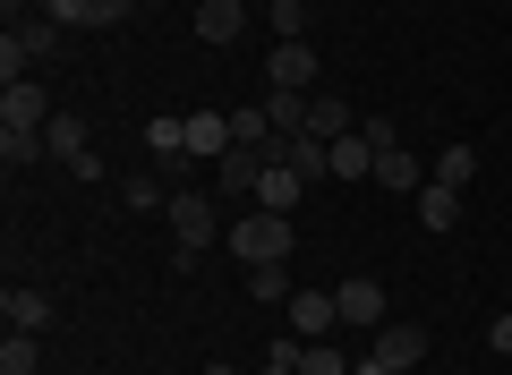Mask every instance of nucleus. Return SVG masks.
I'll list each match as a JSON object with an SVG mask.
<instances>
[{
	"mask_svg": "<svg viewBox=\"0 0 512 375\" xmlns=\"http://www.w3.org/2000/svg\"><path fill=\"white\" fill-rule=\"evenodd\" d=\"M265 86H291V94H325V86H316V52H308V43H282V52L265 60Z\"/></svg>",
	"mask_w": 512,
	"mask_h": 375,
	"instance_id": "nucleus-7",
	"label": "nucleus"
},
{
	"mask_svg": "<svg viewBox=\"0 0 512 375\" xmlns=\"http://www.w3.org/2000/svg\"><path fill=\"white\" fill-rule=\"evenodd\" d=\"M248 18H256L248 0H205V9H197V35L222 52V43H239V35H248Z\"/></svg>",
	"mask_w": 512,
	"mask_h": 375,
	"instance_id": "nucleus-11",
	"label": "nucleus"
},
{
	"mask_svg": "<svg viewBox=\"0 0 512 375\" xmlns=\"http://www.w3.org/2000/svg\"><path fill=\"white\" fill-rule=\"evenodd\" d=\"M376 188H410V197L427 188V171L410 162V145H393V154H376Z\"/></svg>",
	"mask_w": 512,
	"mask_h": 375,
	"instance_id": "nucleus-21",
	"label": "nucleus"
},
{
	"mask_svg": "<svg viewBox=\"0 0 512 375\" xmlns=\"http://www.w3.org/2000/svg\"><path fill=\"white\" fill-rule=\"evenodd\" d=\"M0 9H9V18H26V9H35V0H0Z\"/></svg>",
	"mask_w": 512,
	"mask_h": 375,
	"instance_id": "nucleus-29",
	"label": "nucleus"
},
{
	"mask_svg": "<svg viewBox=\"0 0 512 375\" xmlns=\"http://www.w3.org/2000/svg\"><path fill=\"white\" fill-rule=\"evenodd\" d=\"M205 375H239V367H231V358H214V367H205Z\"/></svg>",
	"mask_w": 512,
	"mask_h": 375,
	"instance_id": "nucleus-30",
	"label": "nucleus"
},
{
	"mask_svg": "<svg viewBox=\"0 0 512 375\" xmlns=\"http://www.w3.org/2000/svg\"><path fill=\"white\" fill-rule=\"evenodd\" d=\"M120 205H128V214H163V205H171V188H163V179H128V188H120Z\"/></svg>",
	"mask_w": 512,
	"mask_h": 375,
	"instance_id": "nucleus-25",
	"label": "nucleus"
},
{
	"mask_svg": "<svg viewBox=\"0 0 512 375\" xmlns=\"http://www.w3.org/2000/svg\"><path fill=\"white\" fill-rule=\"evenodd\" d=\"M43 154H52V145H43V128H0V162H9V179L35 171Z\"/></svg>",
	"mask_w": 512,
	"mask_h": 375,
	"instance_id": "nucleus-17",
	"label": "nucleus"
},
{
	"mask_svg": "<svg viewBox=\"0 0 512 375\" xmlns=\"http://www.w3.org/2000/svg\"><path fill=\"white\" fill-rule=\"evenodd\" d=\"M419 222H427V231H453V222H461V188H436V179H427V188H419Z\"/></svg>",
	"mask_w": 512,
	"mask_h": 375,
	"instance_id": "nucleus-19",
	"label": "nucleus"
},
{
	"mask_svg": "<svg viewBox=\"0 0 512 375\" xmlns=\"http://www.w3.org/2000/svg\"><path fill=\"white\" fill-rule=\"evenodd\" d=\"M52 290H35V282H9L0 290V324H9V333H52Z\"/></svg>",
	"mask_w": 512,
	"mask_h": 375,
	"instance_id": "nucleus-3",
	"label": "nucleus"
},
{
	"mask_svg": "<svg viewBox=\"0 0 512 375\" xmlns=\"http://www.w3.org/2000/svg\"><path fill=\"white\" fill-rule=\"evenodd\" d=\"M316 9H325V0H316Z\"/></svg>",
	"mask_w": 512,
	"mask_h": 375,
	"instance_id": "nucleus-32",
	"label": "nucleus"
},
{
	"mask_svg": "<svg viewBox=\"0 0 512 375\" xmlns=\"http://www.w3.org/2000/svg\"><path fill=\"white\" fill-rule=\"evenodd\" d=\"M146 145H154V162H163L171 179L188 171V120H146Z\"/></svg>",
	"mask_w": 512,
	"mask_h": 375,
	"instance_id": "nucleus-15",
	"label": "nucleus"
},
{
	"mask_svg": "<svg viewBox=\"0 0 512 375\" xmlns=\"http://www.w3.org/2000/svg\"><path fill=\"white\" fill-rule=\"evenodd\" d=\"M333 324H342V307H333V290H291V333H299V341H325Z\"/></svg>",
	"mask_w": 512,
	"mask_h": 375,
	"instance_id": "nucleus-8",
	"label": "nucleus"
},
{
	"mask_svg": "<svg viewBox=\"0 0 512 375\" xmlns=\"http://www.w3.org/2000/svg\"><path fill=\"white\" fill-rule=\"evenodd\" d=\"M43 9H52L60 26H86V35H94V26H120L137 0H43Z\"/></svg>",
	"mask_w": 512,
	"mask_h": 375,
	"instance_id": "nucleus-12",
	"label": "nucleus"
},
{
	"mask_svg": "<svg viewBox=\"0 0 512 375\" xmlns=\"http://www.w3.org/2000/svg\"><path fill=\"white\" fill-rule=\"evenodd\" d=\"M265 154H274V162H291V171L308 179V188H316V179H333V145H325V137H308V128H291V137H274Z\"/></svg>",
	"mask_w": 512,
	"mask_h": 375,
	"instance_id": "nucleus-4",
	"label": "nucleus"
},
{
	"mask_svg": "<svg viewBox=\"0 0 512 375\" xmlns=\"http://www.w3.org/2000/svg\"><path fill=\"white\" fill-rule=\"evenodd\" d=\"M43 120H52V94H43V77L0 86V128H43Z\"/></svg>",
	"mask_w": 512,
	"mask_h": 375,
	"instance_id": "nucleus-5",
	"label": "nucleus"
},
{
	"mask_svg": "<svg viewBox=\"0 0 512 375\" xmlns=\"http://www.w3.org/2000/svg\"><path fill=\"white\" fill-rule=\"evenodd\" d=\"M163 222H171V239H180V265H197V256L222 239V205H214V188H171Z\"/></svg>",
	"mask_w": 512,
	"mask_h": 375,
	"instance_id": "nucleus-1",
	"label": "nucleus"
},
{
	"mask_svg": "<svg viewBox=\"0 0 512 375\" xmlns=\"http://www.w3.org/2000/svg\"><path fill=\"white\" fill-rule=\"evenodd\" d=\"M487 341H495V358H512V307H504V316L487 324Z\"/></svg>",
	"mask_w": 512,
	"mask_h": 375,
	"instance_id": "nucleus-28",
	"label": "nucleus"
},
{
	"mask_svg": "<svg viewBox=\"0 0 512 375\" xmlns=\"http://www.w3.org/2000/svg\"><path fill=\"white\" fill-rule=\"evenodd\" d=\"M274 171V154H265V145H231V154H222V197H256V179Z\"/></svg>",
	"mask_w": 512,
	"mask_h": 375,
	"instance_id": "nucleus-9",
	"label": "nucleus"
},
{
	"mask_svg": "<svg viewBox=\"0 0 512 375\" xmlns=\"http://www.w3.org/2000/svg\"><path fill=\"white\" fill-rule=\"evenodd\" d=\"M0 375H43V333H9L0 341Z\"/></svg>",
	"mask_w": 512,
	"mask_h": 375,
	"instance_id": "nucleus-22",
	"label": "nucleus"
},
{
	"mask_svg": "<svg viewBox=\"0 0 512 375\" xmlns=\"http://www.w3.org/2000/svg\"><path fill=\"white\" fill-rule=\"evenodd\" d=\"M248 299L256 307H282V299H291V265H248Z\"/></svg>",
	"mask_w": 512,
	"mask_h": 375,
	"instance_id": "nucleus-23",
	"label": "nucleus"
},
{
	"mask_svg": "<svg viewBox=\"0 0 512 375\" xmlns=\"http://www.w3.org/2000/svg\"><path fill=\"white\" fill-rule=\"evenodd\" d=\"M350 128H359V111H350L342 94H308V137L333 145V137H350Z\"/></svg>",
	"mask_w": 512,
	"mask_h": 375,
	"instance_id": "nucleus-14",
	"label": "nucleus"
},
{
	"mask_svg": "<svg viewBox=\"0 0 512 375\" xmlns=\"http://www.w3.org/2000/svg\"><path fill=\"white\" fill-rule=\"evenodd\" d=\"M299 375H350V358L333 350V341H308V350H299Z\"/></svg>",
	"mask_w": 512,
	"mask_h": 375,
	"instance_id": "nucleus-26",
	"label": "nucleus"
},
{
	"mask_svg": "<svg viewBox=\"0 0 512 375\" xmlns=\"http://www.w3.org/2000/svg\"><path fill=\"white\" fill-rule=\"evenodd\" d=\"M265 120H274V137H291V128H308V94H291V86H265Z\"/></svg>",
	"mask_w": 512,
	"mask_h": 375,
	"instance_id": "nucleus-18",
	"label": "nucleus"
},
{
	"mask_svg": "<svg viewBox=\"0 0 512 375\" xmlns=\"http://www.w3.org/2000/svg\"><path fill=\"white\" fill-rule=\"evenodd\" d=\"M197 9H205V0H197Z\"/></svg>",
	"mask_w": 512,
	"mask_h": 375,
	"instance_id": "nucleus-33",
	"label": "nucleus"
},
{
	"mask_svg": "<svg viewBox=\"0 0 512 375\" xmlns=\"http://www.w3.org/2000/svg\"><path fill=\"white\" fill-rule=\"evenodd\" d=\"M393 375H419V367H393Z\"/></svg>",
	"mask_w": 512,
	"mask_h": 375,
	"instance_id": "nucleus-31",
	"label": "nucleus"
},
{
	"mask_svg": "<svg viewBox=\"0 0 512 375\" xmlns=\"http://www.w3.org/2000/svg\"><path fill=\"white\" fill-rule=\"evenodd\" d=\"M359 137L376 145V154H393V145H402V120H359Z\"/></svg>",
	"mask_w": 512,
	"mask_h": 375,
	"instance_id": "nucleus-27",
	"label": "nucleus"
},
{
	"mask_svg": "<svg viewBox=\"0 0 512 375\" xmlns=\"http://www.w3.org/2000/svg\"><path fill=\"white\" fill-rule=\"evenodd\" d=\"M180 120H188V162H222V154H231V111H180Z\"/></svg>",
	"mask_w": 512,
	"mask_h": 375,
	"instance_id": "nucleus-6",
	"label": "nucleus"
},
{
	"mask_svg": "<svg viewBox=\"0 0 512 375\" xmlns=\"http://www.w3.org/2000/svg\"><path fill=\"white\" fill-rule=\"evenodd\" d=\"M222 248H231L239 265H282V256H291V214H265V205H248V214L222 231Z\"/></svg>",
	"mask_w": 512,
	"mask_h": 375,
	"instance_id": "nucleus-2",
	"label": "nucleus"
},
{
	"mask_svg": "<svg viewBox=\"0 0 512 375\" xmlns=\"http://www.w3.org/2000/svg\"><path fill=\"white\" fill-rule=\"evenodd\" d=\"M478 179V145H444L436 154V188H470Z\"/></svg>",
	"mask_w": 512,
	"mask_h": 375,
	"instance_id": "nucleus-24",
	"label": "nucleus"
},
{
	"mask_svg": "<svg viewBox=\"0 0 512 375\" xmlns=\"http://www.w3.org/2000/svg\"><path fill=\"white\" fill-rule=\"evenodd\" d=\"M333 307H342V324H384V282L350 273V282H333Z\"/></svg>",
	"mask_w": 512,
	"mask_h": 375,
	"instance_id": "nucleus-10",
	"label": "nucleus"
},
{
	"mask_svg": "<svg viewBox=\"0 0 512 375\" xmlns=\"http://www.w3.org/2000/svg\"><path fill=\"white\" fill-rule=\"evenodd\" d=\"M308 18H316V0H265V26L282 43H308Z\"/></svg>",
	"mask_w": 512,
	"mask_h": 375,
	"instance_id": "nucleus-20",
	"label": "nucleus"
},
{
	"mask_svg": "<svg viewBox=\"0 0 512 375\" xmlns=\"http://www.w3.org/2000/svg\"><path fill=\"white\" fill-rule=\"evenodd\" d=\"M299 188H308V179H299L291 162H274V171L256 179V205H265V214H291V205H299Z\"/></svg>",
	"mask_w": 512,
	"mask_h": 375,
	"instance_id": "nucleus-16",
	"label": "nucleus"
},
{
	"mask_svg": "<svg viewBox=\"0 0 512 375\" xmlns=\"http://www.w3.org/2000/svg\"><path fill=\"white\" fill-rule=\"evenodd\" d=\"M333 179H350V188H367L376 179V145L350 128V137H333Z\"/></svg>",
	"mask_w": 512,
	"mask_h": 375,
	"instance_id": "nucleus-13",
	"label": "nucleus"
}]
</instances>
